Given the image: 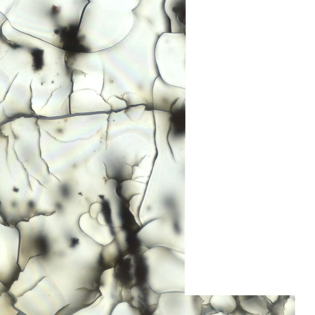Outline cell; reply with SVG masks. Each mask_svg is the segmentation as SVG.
<instances>
[{"label":"cell","instance_id":"obj_1","mask_svg":"<svg viewBox=\"0 0 315 315\" xmlns=\"http://www.w3.org/2000/svg\"><path fill=\"white\" fill-rule=\"evenodd\" d=\"M161 294L145 282L131 289L129 304L141 314H152L158 307Z\"/></svg>","mask_w":315,"mask_h":315},{"label":"cell","instance_id":"obj_2","mask_svg":"<svg viewBox=\"0 0 315 315\" xmlns=\"http://www.w3.org/2000/svg\"><path fill=\"white\" fill-rule=\"evenodd\" d=\"M79 225L84 233L99 244L107 245L114 238L111 228L100 224L97 219L92 217L89 213H84L81 216Z\"/></svg>","mask_w":315,"mask_h":315},{"label":"cell","instance_id":"obj_3","mask_svg":"<svg viewBox=\"0 0 315 315\" xmlns=\"http://www.w3.org/2000/svg\"><path fill=\"white\" fill-rule=\"evenodd\" d=\"M238 298L240 305L250 315H265L269 313L262 296L238 295Z\"/></svg>","mask_w":315,"mask_h":315},{"label":"cell","instance_id":"obj_4","mask_svg":"<svg viewBox=\"0 0 315 315\" xmlns=\"http://www.w3.org/2000/svg\"><path fill=\"white\" fill-rule=\"evenodd\" d=\"M210 303L217 313L230 315L235 308L236 303L232 295H212Z\"/></svg>","mask_w":315,"mask_h":315},{"label":"cell","instance_id":"obj_5","mask_svg":"<svg viewBox=\"0 0 315 315\" xmlns=\"http://www.w3.org/2000/svg\"><path fill=\"white\" fill-rule=\"evenodd\" d=\"M126 165L118 162H110L106 167L108 177L115 180L122 181L125 177Z\"/></svg>","mask_w":315,"mask_h":315},{"label":"cell","instance_id":"obj_6","mask_svg":"<svg viewBox=\"0 0 315 315\" xmlns=\"http://www.w3.org/2000/svg\"><path fill=\"white\" fill-rule=\"evenodd\" d=\"M289 296L278 295L275 302L271 304H267L270 314L283 315L284 305Z\"/></svg>","mask_w":315,"mask_h":315},{"label":"cell","instance_id":"obj_7","mask_svg":"<svg viewBox=\"0 0 315 315\" xmlns=\"http://www.w3.org/2000/svg\"><path fill=\"white\" fill-rule=\"evenodd\" d=\"M295 313V298L289 296L284 305L283 315H293Z\"/></svg>","mask_w":315,"mask_h":315},{"label":"cell","instance_id":"obj_8","mask_svg":"<svg viewBox=\"0 0 315 315\" xmlns=\"http://www.w3.org/2000/svg\"><path fill=\"white\" fill-rule=\"evenodd\" d=\"M102 205L98 203H94L91 205L90 209V213L92 217L97 218L98 214L102 210Z\"/></svg>","mask_w":315,"mask_h":315},{"label":"cell","instance_id":"obj_9","mask_svg":"<svg viewBox=\"0 0 315 315\" xmlns=\"http://www.w3.org/2000/svg\"><path fill=\"white\" fill-rule=\"evenodd\" d=\"M236 305L235 309L230 315H247L248 313L245 311L240 305L238 300V295H234Z\"/></svg>","mask_w":315,"mask_h":315},{"label":"cell","instance_id":"obj_10","mask_svg":"<svg viewBox=\"0 0 315 315\" xmlns=\"http://www.w3.org/2000/svg\"><path fill=\"white\" fill-rule=\"evenodd\" d=\"M217 311L213 307L210 303L202 305L201 315H209L216 313Z\"/></svg>","mask_w":315,"mask_h":315},{"label":"cell","instance_id":"obj_11","mask_svg":"<svg viewBox=\"0 0 315 315\" xmlns=\"http://www.w3.org/2000/svg\"><path fill=\"white\" fill-rule=\"evenodd\" d=\"M202 305L210 303V299L212 295L200 296Z\"/></svg>","mask_w":315,"mask_h":315}]
</instances>
